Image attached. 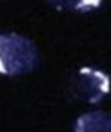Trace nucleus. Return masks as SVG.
I'll return each mask as SVG.
<instances>
[{"label":"nucleus","instance_id":"nucleus-1","mask_svg":"<svg viewBox=\"0 0 111 132\" xmlns=\"http://www.w3.org/2000/svg\"><path fill=\"white\" fill-rule=\"evenodd\" d=\"M38 64L36 45L20 34H0V75L16 77Z\"/></svg>","mask_w":111,"mask_h":132},{"label":"nucleus","instance_id":"nucleus-2","mask_svg":"<svg viewBox=\"0 0 111 132\" xmlns=\"http://www.w3.org/2000/svg\"><path fill=\"white\" fill-rule=\"evenodd\" d=\"M111 91V79L108 73L90 68V66H83L79 68L72 80H70V93L86 102V104H99L102 102Z\"/></svg>","mask_w":111,"mask_h":132},{"label":"nucleus","instance_id":"nucleus-3","mask_svg":"<svg viewBox=\"0 0 111 132\" xmlns=\"http://www.w3.org/2000/svg\"><path fill=\"white\" fill-rule=\"evenodd\" d=\"M75 132H111V114L104 111H91L81 114L73 125Z\"/></svg>","mask_w":111,"mask_h":132},{"label":"nucleus","instance_id":"nucleus-4","mask_svg":"<svg viewBox=\"0 0 111 132\" xmlns=\"http://www.w3.org/2000/svg\"><path fill=\"white\" fill-rule=\"evenodd\" d=\"M47 2L59 11H75V13H90L102 5V0H47Z\"/></svg>","mask_w":111,"mask_h":132}]
</instances>
